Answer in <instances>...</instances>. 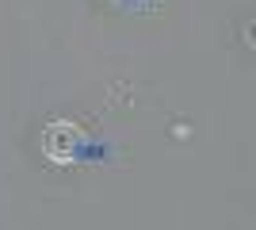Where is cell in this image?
Returning <instances> with one entry per match:
<instances>
[{"label": "cell", "mask_w": 256, "mask_h": 230, "mask_svg": "<svg viewBox=\"0 0 256 230\" xmlns=\"http://www.w3.org/2000/svg\"><path fill=\"white\" fill-rule=\"evenodd\" d=\"M38 146H42L46 161H54V165H76V161L88 157V134L80 131L76 123H69V119L46 123Z\"/></svg>", "instance_id": "1"}, {"label": "cell", "mask_w": 256, "mask_h": 230, "mask_svg": "<svg viewBox=\"0 0 256 230\" xmlns=\"http://www.w3.org/2000/svg\"><path fill=\"white\" fill-rule=\"evenodd\" d=\"M245 39H248V46H252V50H256V20L248 23V31H245Z\"/></svg>", "instance_id": "2"}]
</instances>
